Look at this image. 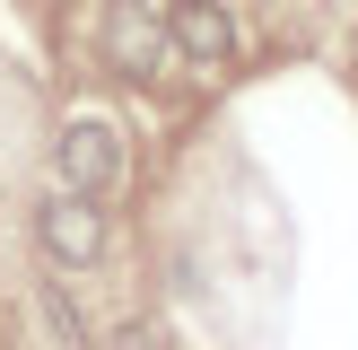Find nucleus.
<instances>
[{
	"mask_svg": "<svg viewBox=\"0 0 358 350\" xmlns=\"http://www.w3.org/2000/svg\"><path fill=\"white\" fill-rule=\"evenodd\" d=\"M166 18L149 9V0H105V62L122 70V79H157V62H166Z\"/></svg>",
	"mask_w": 358,
	"mask_h": 350,
	"instance_id": "f03ea898",
	"label": "nucleus"
},
{
	"mask_svg": "<svg viewBox=\"0 0 358 350\" xmlns=\"http://www.w3.org/2000/svg\"><path fill=\"white\" fill-rule=\"evenodd\" d=\"M105 350H166V332L157 324H122V332H105Z\"/></svg>",
	"mask_w": 358,
	"mask_h": 350,
	"instance_id": "423d86ee",
	"label": "nucleus"
},
{
	"mask_svg": "<svg viewBox=\"0 0 358 350\" xmlns=\"http://www.w3.org/2000/svg\"><path fill=\"white\" fill-rule=\"evenodd\" d=\"M166 44L192 52L201 70H219V62H236V18H227L219 0H175L166 9Z\"/></svg>",
	"mask_w": 358,
	"mask_h": 350,
	"instance_id": "20e7f679",
	"label": "nucleus"
},
{
	"mask_svg": "<svg viewBox=\"0 0 358 350\" xmlns=\"http://www.w3.org/2000/svg\"><path fill=\"white\" fill-rule=\"evenodd\" d=\"M35 237H44L52 262H96L105 254V202H87V192H52L44 210H35Z\"/></svg>",
	"mask_w": 358,
	"mask_h": 350,
	"instance_id": "7ed1b4c3",
	"label": "nucleus"
},
{
	"mask_svg": "<svg viewBox=\"0 0 358 350\" xmlns=\"http://www.w3.org/2000/svg\"><path fill=\"white\" fill-rule=\"evenodd\" d=\"M52 167H62V192H87V202H105V192L122 184V132L96 114H79L62 140H52Z\"/></svg>",
	"mask_w": 358,
	"mask_h": 350,
	"instance_id": "f257e3e1",
	"label": "nucleus"
},
{
	"mask_svg": "<svg viewBox=\"0 0 358 350\" xmlns=\"http://www.w3.org/2000/svg\"><path fill=\"white\" fill-rule=\"evenodd\" d=\"M44 315H52V332H62L70 350H87V332H79V315H70V298H62V289H44Z\"/></svg>",
	"mask_w": 358,
	"mask_h": 350,
	"instance_id": "39448f33",
	"label": "nucleus"
}]
</instances>
